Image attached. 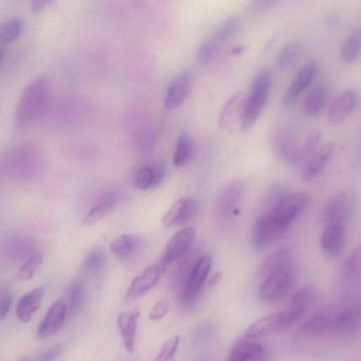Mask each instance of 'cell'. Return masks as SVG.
Wrapping results in <instances>:
<instances>
[{"instance_id":"277c9868","label":"cell","mask_w":361,"mask_h":361,"mask_svg":"<svg viewBox=\"0 0 361 361\" xmlns=\"http://www.w3.org/2000/svg\"><path fill=\"white\" fill-rule=\"evenodd\" d=\"M308 203L307 196L302 192L284 195L268 212L285 230L303 211Z\"/></svg>"},{"instance_id":"e575fe53","label":"cell","mask_w":361,"mask_h":361,"mask_svg":"<svg viewBox=\"0 0 361 361\" xmlns=\"http://www.w3.org/2000/svg\"><path fill=\"white\" fill-rule=\"evenodd\" d=\"M277 314L264 317L254 322L247 330L246 336L249 339L261 336L271 331H276Z\"/></svg>"},{"instance_id":"52a82bcc","label":"cell","mask_w":361,"mask_h":361,"mask_svg":"<svg viewBox=\"0 0 361 361\" xmlns=\"http://www.w3.org/2000/svg\"><path fill=\"white\" fill-rule=\"evenodd\" d=\"M167 266L168 264L161 258L156 263L147 268L140 275L134 278L126 293V303H131L137 301L154 287Z\"/></svg>"},{"instance_id":"d4e9b609","label":"cell","mask_w":361,"mask_h":361,"mask_svg":"<svg viewBox=\"0 0 361 361\" xmlns=\"http://www.w3.org/2000/svg\"><path fill=\"white\" fill-rule=\"evenodd\" d=\"M332 319L329 314L317 313L300 327L297 334L303 339L317 336L332 328Z\"/></svg>"},{"instance_id":"6da1fadb","label":"cell","mask_w":361,"mask_h":361,"mask_svg":"<svg viewBox=\"0 0 361 361\" xmlns=\"http://www.w3.org/2000/svg\"><path fill=\"white\" fill-rule=\"evenodd\" d=\"M50 98V83L46 76H41L25 89L18 103L15 125L27 127L37 122L44 113Z\"/></svg>"},{"instance_id":"ba28073f","label":"cell","mask_w":361,"mask_h":361,"mask_svg":"<svg viewBox=\"0 0 361 361\" xmlns=\"http://www.w3.org/2000/svg\"><path fill=\"white\" fill-rule=\"evenodd\" d=\"M199 211L200 205L197 199L180 198L166 213L162 224L166 228L187 225L198 216Z\"/></svg>"},{"instance_id":"603a6c76","label":"cell","mask_w":361,"mask_h":361,"mask_svg":"<svg viewBox=\"0 0 361 361\" xmlns=\"http://www.w3.org/2000/svg\"><path fill=\"white\" fill-rule=\"evenodd\" d=\"M212 266V258L210 256L201 257L192 270L189 280L183 290L199 295L206 281Z\"/></svg>"},{"instance_id":"44dd1931","label":"cell","mask_w":361,"mask_h":361,"mask_svg":"<svg viewBox=\"0 0 361 361\" xmlns=\"http://www.w3.org/2000/svg\"><path fill=\"white\" fill-rule=\"evenodd\" d=\"M291 262V252L289 249H278L270 254L261 265L258 270V277L265 280L268 276L290 268Z\"/></svg>"},{"instance_id":"7402d4cb","label":"cell","mask_w":361,"mask_h":361,"mask_svg":"<svg viewBox=\"0 0 361 361\" xmlns=\"http://www.w3.org/2000/svg\"><path fill=\"white\" fill-rule=\"evenodd\" d=\"M45 290L39 287L20 298L17 306V315L22 322H29L41 307Z\"/></svg>"},{"instance_id":"ffe728a7","label":"cell","mask_w":361,"mask_h":361,"mask_svg":"<svg viewBox=\"0 0 361 361\" xmlns=\"http://www.w3.org/2000/svg\"><path fill=\"white\" fill-rule=\"evenodd\" d=\"M140 315L139 308L121 313L117 317V325L121 332L124 345L130 353H133L138 328V320Z\"/></svg>"},{"instance_id":"836d02e7","label":"cell","mask_w":361,"mask_h":361,"mask_svg":"<svg viewBox=\"0 0 361 361\" xmlns=\"http://www.w3.org/2000/svg\"><path fill=\"white\" fill-rule=\"evenodd\" d=\"M67 306L68 315L75 316L78 315L84 304V290L79 282L74 283L69 289Z\"/></svg>"},{"instance_id":"60d3db41","label":"cell","mask_w":361,"mask_h":361,"mask_svg":"<svg viewBox=\"0 0 361 361\" xmlns=\"http://www.w3.org/2000/svg\"><path fill=\"white\" fill-rule=\"evenodd\" d=\"M312 298V291L309 289L303 288L291 296L290 306L306 310Z\"/></svg>"},{"instance_id":"d590c367","label":"cell","mask_w":361,"mask_h":361,"mask_svg":"<svg viewBox=\"0 0 361 361\" xmlns=\"http://www.w3.org/2000/svg\"><path fill=\"white\" fill-rule=\"evenodd\" d=\"M306 310L289 306L280 313H277L276 331H284L293 326L304 315Z\"/></svg>"},{"instance_id":"74e56055","label":"cell","mask_w":361,"mask_h":361,"mask_svg":"<svg viewBox=\"0 0 361 361\" xmlns=\"http://www.w3.org/2000/svg\"><path fill=\"white\" fill-rule=\"evenodd\" d=\"M360 250L355 248L348 256L343 264V273L350 280L360 278Z\"/></svg>"},{"instance_id":"c3c4849f","label":"cell","mask_w":361,"mask_h":361,"mask_svg":"<svg viewBox=\"0 0 361 361\" xmlns=\"http://www.w3.org/2000/svg\"><path fill=\"white\" fill-rule=\"evenodd\" d=\"M276 0H251V6L258 11H264L275 3Z\"/></svg>"},{"instance_id":"8d00e7d4","label":"cell","mask_w":361,"mask_h":361,"mask_svg":"<svg viewBox=\"0 0 361 361\" xmlns=\"http://www.w3.org/2000/svg\"><path fill=\"white\" fill-rule=\"evenodd\" d=\"M301 46L297 41H291L285 45L280 53L277 65L280 69L290 67L298 58Z\"/></svg>"},{"instance_id":"7dc6e473","label":"cell","mask_w":361,"mask_h":361,"mask_svg":"<svg viewBox=\"0 0 361 361\" xmlns=\"http://www.w3.org/2000/svg\"><path fill=\"white\" fill-rule=\"evenodd\" d=\"M155 177L152 189L157 188L163 182L166 175V169L163 166H159L154 169Z\"/></svg>"},{"instance_id":"4316f807","label":"cell","mask_w":361,"mask_h":361,"mask_svg":"<svg viewBox=\"0 0 361 361\" xmlns=\"http://www.w3.org/2000/svg\"><path fill=\"white\" fill-rule=\"evenodd\" d=\"M265 353V347L260 343L244 341L237 344L229 355L233 361H251L261 359Z\"/></svg>"},{"instance_id":"9a60e30c","label":"cell","mask_w":361,"mask_h":361,"mask_svg":"<svg viewBox=\"0 0 361 361\" xmlns=\"http://www.w3.org/2000/svg\"><path fill=\"white\" fill-rule=\"evenodd\" d=\"M67 315L66 303L62 300L55 302L50 308L45 318L39 326L38 336L45 339L55 334L64 325Z\"/></svg>"},{"instance_id":"5bb4252c","label":"cell","mask_w":361,"mask_h":361,"mask_svg":"<svg viewBox=\"0 0 361 361\" xmlns=\"http://www.w3.org/2000/svg\"><path fill=\"white\" fill-rule=\"evenodd\" d=\"M197 234L194 227L186 228L173 235L161 258L168 265L182 257L192 246Z\"/></svg>"},{"instance_id":"1f68e13d","label":"cell","mask_w":361,"mask_h":361,"mask_svg":"<svg viewBox=\"0 0 361 361\" xmlns=\"http://www.w3.org/2000/svg\"><path fill=\"white\" fill-rule=\"evenodd\" d=\"M106 263L107 258L104 251L99 248H95L86 255L83 267L88 275L97 276L104 270Z\"/></svg>"},{"instance_id":"d6a6232c","label":"cell","mask_w":361,"mask_h":361,"mask_svg":"<svg viewBox=\"0 0 361 361\" xmlns=\"http://www.w3.org/2000/svg\"><path fill=\"white\" fill-rule=\"evenodd\" d=\"M23 31V22L19 19L11 20L0 27V46L15 41Z\"/></svg>"},{"instance_id":"9c48e42d","label":"cell","mask_w":361,"mask_h":361,"mask_svg":"<svg viewBox=\"0 0 361 361\" xmlns=\"http://www.w3.org/2000/svg\"><path fill=\"white\" fill-rule=\"evenodd\" d=\"M246 192V185L240 180H232L225 186L217 202L218 216L225 220L235 215L244 199Z\"/></svg>"},{"instance_id":"ac0fdd59","label":"cell","mask_w":361,"mask_h":361,"mask_svg":"<svg viewBox=\"0 0 361 361\" xmlns=\"http://www.w3.org/2000/svg\"><path fill=\"white\" fill-rule=\"evenodd\" d=\"M334 145L327 143L315 150L310 156L302 173V179L304 183H309L322 172L334 152Z\"/></svg>"},{"instance_id":"7c38bea8","label":"cell","mask_w":361,"mask_h":361,"mask_svg":"<svg viewBox=\"0 0 361 361\" xmlns=\"http://www.w3.org/2000/svg\"><path fill=\"white\" fill-rule=\"evenodd\" d=\"M286 230L278 225L267 211L256 221L254 230V243L263 249L276 241Z\"/></svg>"},{"instance_id":"30bf717a","label":"cell","mask_w":361,"mask_h":361,"mask_svg":"<svg viewBox=\"0 0 361 361\" xmlns=\"http://www.w3.org/2000/svg\"><path fill=\"white\" fill-rule=\"evenodd\" d=\"M318 72L319 66L315 62H309L303 65L285 91L282 98V105L284 107H289L294 104L311 86Z\"/></svg>"},{"instance_id":"8992f818","label":"cell","mask_w":361,"mask_h":361,"mask_svg":"<svg viewBox=\"0 0 361 361\" xmlns=\"http://www.w3.org/2000/svg\"><path fill=\"white\" fill-rule=\"evenodd\" d=\"M293 282L290 268L277 272L263 280L258 290V298L265 303L277 302L290 291Z\"/></svg>"},{"instance_id":"3957f363","label":"cell","mask_w":361,"mask_h":361,"mask_svg":"<svg viewBox=\"0 0 361 361\" xmlns=\"http://www.w3.org/2000/svg\"><path fill=\"white\" fill-rule=\"evenodd\" d=\"M240 22L236 17L225 20L202 43L197 51V60L202 65L210 64L225 44L238 32Z\"/></svg>"},{"instance_id":"d6986e66","label":"cell","mask_w":361,"mask_h":361,"mask_svg":"<svg viewBox=\"0 0 361 361\" xmlns=\"http://www.w3.org/2000/svg\"><path fill=\"white\" fill-rule=\"evenodd\" d=\"M323 252L329 258H336L343 251L346 243V230L344 225H327L321 239Z\"/></svg>"},{"instance_id":"5b68a950","label":"cell","mask_w":361,"mask_h":361,"mask_svg":"<svg viewBox=\"0 0 361 361\" xmlns=\"http://www.w3.org/2000/svg\"><path fill=\"white\" fill-rule=\"evenodd\" d=\"M305 138H301L290 128L284 127L276 131L273 138V143L280 158L291 165L303 162Z\"/></svg>"},{"instance_id":"e0dca14e","label":"cell","mask_w":361,"mask_h":361,"mask_svg":"<svg viewBox=\"0 0 361 361\" xmlns=\"http://www.w3.org/2000/svg\"><path fill=\"white\" fill-rule=\"evenodd\" d=\"M143 246L140 237L133 235H124L114 240L110 247V251L123 263L134 260Z\"/></svg>"},{"instance_id":"b9f144b4","label":"cell","mask_w":361,"mask_h":361,"mask_svg":"<svg viewBox=\"0 0 361 361\" xmlns=\"http://www.w3.org/2000/svg\"><path fill=\"white\" fill-rule=\"evenodd\" d=\"M180 340V338L179 336H175L167 340L162 347L158 354L159 359L162 360H168L171 359L178 348Z\"/></svg>"},{"instance_id":"2e32d148","label":"cell","mask_w":361,"mask_h":361,"mask_svg":"<svg viewBox=\"0 0 361 361\" xmlns=\"http://www.w3.org/2000/svg\"><path fill=\"white\" fill-rule=\"evenodd\" d=\"M192 87V77L189 73L178 75L169 86L164 105L168 110H173L182 105L188 98Z\"/></svg>"},{"instance_id":"ab89813d","label":"cell","mask_w":361,"mask_h":361,"mask_svg":"<svg viewBox=\"0 0 361 361\" xmlns=\"http://www.w3.org/2000/svg\"><path fill=\"white\" fill-rule=\"evenodd\" d=\"M42 263L43 257L41 254L32 256L20 268L18 275V279L22 281L32 279Z\"/></svg>"},{"instance_id":"83f0119b","label":"cell","mask_w":361,"mask_h":361,"mask_svg":"<svg viewBox=\"0 0 361 361\" xmlns=\"http://www.w3.org/2000/svg\"><path fill=\"white\" fill-rule=\"evenodd\" d=\"M195 152L193 138L188 133H183L178 138L173 153V165L182 168L192 160Z\"/></svg>"},{"instance_id":"f1b7e54d","label":"cell","mask_w":361,"mask_h":361,"mask_svg":"<svg viewBox=\"0 0 361 361\" xmlns=\"http://www.w3.org/2000/svg\"><path fill=\"white\" fill-rule=\"evenodd\" d=\"M360 308H351L341 313L336 318L332 320V328L342 332L353 331L360 324Z\"/></svg>"},{"instance_id":"cb8c5ba5","label":"cell","mask_w":361,"mask_h":361,"mask_svg":"<svg viewBox=\"0 0 361 361\" xmlns=\"http://www.w3.org/2000/svg\"><path fill=\"white\" fill-rule=\"evenodd\" d=\"M242 93H237L225 105L219 118V125L225 130H231L235 126L238 117H241L244 105Z\"/></svg>"},{"instance_id":"f546056e","label":"cell","mask_w":361,"mask_h":361,"mask_svg":"<svg viewBox=\"0 0 361 361\" xmlns=\"http://www.w3.org/2000/svg\"><path fill=\"white\" fill-rule=\"evenodd\" d=\"M361 37L360 31H354L343 42L340 57L346 64L354 63L360 53Z\"/></svg>"},{"instance_id":"f6af8a7d","label":"cell","mask_w":361,"mask_h":361,"mask_svg":"<svg viewBox=\"0 0 361 361\" xmlns=\"http://www.w3.org/2000/svg\"><path fill=\"white\" fill-rule=\"evenodd\" d=\"M63 350L62 345H56L51 347L46 351H45L41 357L39 358V360L42 361H51L55 360Z\"/></svg>"},{"instance_id":"4dcf8cb0","label":"cell","mask_w":361,"mask_h":361,"mask_svg":"<svg viewBox=\"0 0 361 361\" xmlns=\"http://www.w3.org/2000/svg\"><path fill=\"white\" fill-rule=\"evenodd\" d=\"M116 202L114 198L109 197L91 209L83 221L84 226H91L103 220L115 209Z\"/></svg>"},{"instance_id":"484cf974","label":"cell","mask_w":361,"mask_h":361,"mask_svg":"<svg viewBox=\"0 0 361 361\" xmlns=\"http://www.w3.org/2000/svg\"><path fill=\"white\" fill-rule=\"evenodd\" d=\"M329 94V88L327 84L315 86L308 94L304 103L306 114L310 117L320 114L327 105Z\"/></svg>"},{"instance_id":"7bdbcfd3","label":"cell","mask_w":361,"mask_h":361,"mask_svg":"<svg viewBox=\"0 0 361 361\" xmlns=\"http://www.w3.org/2000/svg\"><path fill=\"white\" fill-rule=\"evenodd\" d=\"M170 303L167 299L159 301L151 310L149 317L152 321H157L163 318L169 312Z\"/></svg>"},{"instance_id":"ee69618b","label":"cell","mask_w":361,"mask_h":361,"mask_svg":"<svg viewBox=\"0 0 361 361\" xmlns=\"http://www.w3.org/2000/svg\"><path fill=\"white\" fill-rule=\"evenodd\" d=\"M12 303V297L6 290H0V320H4L8 314Z\"/></svg>"},{"instance_id":"4fadbf2b","label":"cell","mask_w":361,"mask_h":361,"mask_svg":"<svg viewBox=\"0 0 361 361\" xmlns=\"http://www.w3.org/2000/svg\"><path fill=\"white\" fill-rule=\"evenodd\" d=\"M358 103V95L355 91L348 90L338 96L332 103L328 120L332 126L343 124L353 112Z\"/></svg>"},{"instance_id":"f907efd6","label":"cell","mask_w":361,"mask_h":361,"mask_svg":"<svg viewBox=\"0 0 361 361\" xmlns=\"http://www.w3.org/2000/svg\"><path fill=\"white\" fill-rule=\"evenodd\" d=\"M221 279H222V273H216L213 277V278H211V280H210L209 285L211 287H214V286L217 285L221 282Z\"/></svg>"},{"instance_id":"816d5d0a","label":"cell","mask_w":361,"mask_h":361,"mask_svg":"<svg viewBox=\"0 0 361 361\" xmlns=\"http://www.w3.org/2000/svg\"><path fill=\"white\" fill-rule=\"evenodd\" d=\"M6 51L5 49H0V65H1L6 59Z\"/></svg>"},{"instance_id":"bcb514c9","label":"cell","mask_w":361,"mask_h":361,"mask_svg":"<svg viewBox=\"0 0 361 361\" xmlns=\"http://www.w3.org/2000/svg\"><path fill=\"white\" fill-rule=\"evenodd\" d=\"M53 1V0H32V11L37 15L45 11Z\"/></svg>"},{"instance_id":"7a4b0ae2","label":"cell","mask_w":361,"mask_h":361,"mask_svg":"<svg viewBox=\"0 0 361 361\" xmlns=\"http://www.w3.org/2000/svg\"><path fill=\"white\" fill-rule=\"evenodd\" d=\"M271 86L272 73L268 68H263L255 76L244 102L239 120L242 131H249L258 119L268 101Z\"/></svg>"},{"instance_id":"f35d334b","label":"cell","mask_w":361,"mask_h":361,"mask_svg":"<svg viewBox=\"0 0 361 361\" xmlns=\"http://www.w3.org/2000/svg\"><path fill=\"white\" fill-rule=\"evenodd\" d=\"M154 177V169L149 166L140 169L134 179L135 188L140 191L152 189Z\"/></svg>"},{"instance_id":"681fc988","label":"cell","mask_w":361,"mask_h":361,"mask_svg":"<svg viewBox=\"0 0 361 361\" xmlns=\"http://www.w3.org/2000/svg\"><path fill=\"white\" fill-rule=\"evenodd\" d=\"M245 50L246 47L244 46H236L230 51V54L234 56L239 55L243 53Z\"/></svg>"},{"instance_id":"8fae6325","label":"cell","mask_w":361,"mask_h":361,"mask_svg":"<svg viewBox=\"0 0 361 361\" xmlns=\"http://www.w3.org/2000/svg\"><path fill=\"white\" fill-rule=\"evenodd\" d=\"M353 209V201L347 192H342L332 197L324 206L322 219L324 224L342 225L348 221Z\"/></svg>"}]
</instances>
